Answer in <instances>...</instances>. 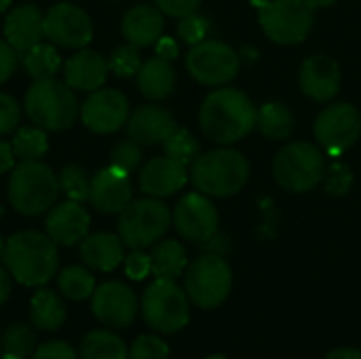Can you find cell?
I'll use <instances>...</instances> for the list:
<instances>
[{"instance_id":"obj_1","label":"cell","mask_w":361,"mask_h":359,"mask_svg":"<svg viewBox=\"0 0 361 359\" xmlns=\"http://www.w3.org/2000/svg\"><path fill=\"white\" fill-rule=\"evenodd\" d=\"M199 123L212 142L226 146L243 140L256 129L258 108L241 89L220 87L203 99Z\"/></svg>"},{"instance_id":"obj_2","label":"cell","mask_w":361,"mask_h":359,"mask_svg":"<svg viewBox=\"0 0 361 359\" xmlns=\"http://www.w3.org/2000/svg\"><path fill=\"white\" fill-rule=\"evenodd\" d=\"M2 264L17 284L25 288H42L59 269L57 243L47 233L19 231L6 239Z\"/></svg>"},{"instance_id":"obj_3","label":"cell","mask_w":361,"mask_h":359,"mask_svg":"<svg viewBox=\"0 0 361 359\" xmlns=\"http://www.w3.org/2000/svg\"><path fill=\"white\" fill-rule=\"evenodd\" d=\"M23 110L32 125L44 129L47 133L66 131L80 116V106L74 89L68 87L66 80H57L55 76L32 83L23 97Z\"/></svg>"},{"instance_id":"obj_4","label":"cell","mask_w":361,"mask_h":359,"mask_svg":"<svg viewBox=\"0 0 361 359\" xmlns=\"http://www.w3.org/2000/svg\"><path fill=\"white\" fill-rule=\"evenodd\" d=\"M190 180L195 188L207 197H231L247 184L250 163L239 150L216 148L195 159Z\"/></svg>"},{"instance_id":"obj_5","label":"cell","mask_w":361,"mask_h":359,"mask_svg":"<svg viewBox=\"0 0 361 359\" xmlns=\"http://www.w3.org/2000/svg\"><path fill=\"white\" fill-rule=\"evenodd\" d=\"M59 178L42 161H21L8 176V201L21 216L49 212L59 195Z\"/></svg>"},{"instance_id":"obj_6","label":"cell","mask_w":361,"mask_h":359,"mask_svg":"<svg viewBox=\"0 0 361 359\" xmlns=\"http://www.w3.org/2000/svg\"><path fill=\"white\" fill-rule=\"evenodd\" d=\"M142 317L159 334H176L190 324V298L173 279H154L142 294Z\"/></svg>"},{"instance_id":"obj_7","label":"cell","mask_w":361,"mask_h":359,"mask_svg":"<svg viewBox=\"0 0 361 359\" xmlns=\"http://www.w3.org/2000/svg\"><path fill=\"white\" fill-rule=\"evenodd\" d=\"M324 150L309 142H292L283 146L273 161L277 184L290 193H309L324 182Z\"/></svg>"},{"instance_id":"obj_8","label":"cell","mask_w":361,"mask_h":359,"mask_svg":"<svg viewBox=\"0 0 361 359\" xmlns=\"http://www.w3.org/2000/svg\"><path fill=\"white\" fill-rule=\"evenodd\" d=\"M171 226L169 207L154 197L131 201L118 214V237L129 250H146L159 243Z\"/></svg>"},{"instance_id":"obj_9","label":"cell","mask_w":361,"mask_h":359,"mask_svg":"<svg viewBox=\"0 0 361 359\" xmlns=\"http://www.w3.org/2000/svg\"><path fill=\"white\" fill-rule=\"evenodd\" d=\"M184 290L199 309H218L233 292V271L218 254L195 258L184 273Z\"/></svg>"},{"instance_id":"obj_10","label":"cell","mask_w":361,"mask_h":359,"mask_svg":"<svg viewBox=\"0 0 361 359\" xmlns=\"http://www.w3.org/2000/svg\"><path fill=\"white\" fill-rule=\"evenodd\" d=\"M258 21L269 40L277 44H298L313 28V8L302 0H271L258 6Z\"/></svg>"},{"instance_id":"obj_11","label":"cell","mask_w":361,"mask_h":359,"mask_svg":"<svg viewBox=\"0 0 361 359\" xmlns=\"http://www.w3.org/2000/svg\"><path fill=\"white\" fill-rule=\"evenodd\" d=\"M186 68L190 76L209 87L231 83L241 68L239 53L222 40H203L190 47L186 55Z\"/></svg>"},{"instance_id":"obj_12","label":"cell","mask_w":361,"mask_h":359,"mask_svg":"<svg viewBox=\"0 0 361 359\" xmlns=\"http://www.w3.org/2000/svg\"><path fill=\"white\" fill-rule=\"evenodd\" d=\"M319 148L330 157H341L349 150L361 133V114L353 104L336 102L326 106L313 127Z\"/></svg>"},{"instance_id":"obj_13","label":"cell","mask_w":361,"mask_h":359,"mask_svg":"<svg viewBox=\"0 0 361 359\" xmlns=\"http://www.w3.org/2000/svg\"><path fill=\"white\" fill-rule=\"evenodd\" d=\"M171 222L180 237L192 243H207L216 237L220 226V216L212 199L203 193H188L184 195L173 212Z\"/></svg>"},{"instance_id":"obj_14","label":"cell","mask_w":361,"mask_h":359,"mask_svg":"<svg viewBox=\"0 0 361 359\" xmlns=\"http://www.w3.org/2000/svg\"><path fill=\"white\" fill-rule=\"evenodd\" d=\"M44 36L63 49H85L93 38L91 17L72 2H57L44 15Z\"/></svg>"},{"instance_id":"obj_15","label":"cell","mask_w":361,"mask_h":359,"mask_svg":"<svg viewBox=\"0 0 361 359\" xmlns=\"http://www.w3.org/2000/svg\"><path fill=\"white\" fill-rule=\"evenodd\" d=\"M129 99L118 89H95L80 106L82 125L93 133H114L129 121Z\"/></svg>"},{"instance_id":"obj_16","label":"cell","mask_w":361,"mask_h":359,"mask_svg":"<svg viewBox=\"0 0 361 359\" xmlns=\"http://www.w3.org/2000/svg\"><path fill=\"white\" fill-rule=\"evenodd\" d=\"M137 298L123 281H106L95 288L91 296L93 317L110 330L129 328L137 315Z\"/></svg>"},{"instance_id":"obj_17","label":"cell","mask_w":361,"mask_h":359,"mask_svg":"<svg viewBox=\"0 0 361 359\" xmlns=\"http://www.w3.org/2000/svg\"><path fill=\"white\" fill-rule=\"evenodd\" d=\"M131 174L121 171L112 165L99 169L91 178L89 203L99 214H121L133 199Z\"/></svg>"},{"instance_id":"obj_18","label":"cell","mask_w":361,"mask_h":359,"mask_svg":"<svg viewBox=\"0 0 361 359\" xmlns=\"http://www.w3.org/2000/svg\"><path fill=\"white\" fill-rule=\"evenodd\" d=\"M91 216L78 201H63L53 205L44 220L47 235L61 248H72L89 235Z\"/></svg>"},{"instance_id":"obj_19","label":"cell","mask_w":361,"mask_h":359,"mask_svg":"<svg viewBox=\"0 0 361 359\" xmlns=\"http://www.w3.org/2000/svg\"><path fill=\"white\" fill-rule=\"evenodd\" d=\"M341 68L328 55H311L298 70V85L313 102H330L341 91Z\"/></svg>"},{"instance_id":"obj_20","label":"cell","mask_w":361,"mask_h":359,"mask_svg":"<svg viewBox=\"0 0 361 359\" xmlns=\"http://www.w3.org/2000/svg\"><path fill=\"white\" fill-rule=\"evenodd\" d=\"M188 182V169L180 161L163 154L150 159L140 171V188L148 197L165 199L176 195Z\"/></svg>"},{"instance_id":"obj_21","label":"cell","mask_w":361,"mask_h":359,"mask_svg":"<svg viewBox=\"0 0 361 359\" xmlns=\"http://www.w3.org/2000/svg\"><path fill=\"white\" fill-rule=\"evenodd\" d=\"M178 129L176 118L169 110L157 104H144L129 114L127 138L135 140L140 146L163 144Z\"/></svg>"},{"instance_id":"obj_22","label":"cell","mask_w":361,"mask_h":359,"mask_svg":"<svg viewBox=\"0 0 361 359\" xmlns=\"http://www.w3.org/2000/svg\"><path fill=\"white\" fill-rule=\"evenodd\" d=\"M61 72H63V80L68 87H72L74 91L91 93L106 83L110 66L104 55L85 47L66 59V63L61 66Z\"/></svg>"},{"instance_id":"obj_23","label":"cell","mask_w":361,"mask_h":359,"mask_svg":"<svg viewBox=\"0 0 361 359\" xmlns=\"http://www.w3.org/2000/svg\"><path fill=\"white\" fill-rule=\"evenodd\" d=\"M44 38V15L34 4L15 6L4 19V40L23 55Z\"/></svg>"},{"instance_id":"obj_24","label":"cell","mask_w":361,"mask_h":359,"mask_svg":"<svg viewBox=\"0 0 361 359\" xmlns=\"http://www.w3.org/2000/svg\"><path fill=\"white\" fill-rule=\"evenodd\" d=\"M123 36L129 44L142 49L157 44L165 30V17L154 4H137L129 8L121 23Z\"/></svg>"},{"instance_id":"obj_25","label":"cell","mask_w":361,"mask_h":359,"mask_svg":"<svg viewBox=\"0 0 361 359\" xmlns=\"http://www.w3.org/2000/svg\"><path fill=\"white\" fill-rule=\"evenodd\" d=\"M78 254L87 269L110 273L125 260V243L114 233H93L80 241Z\"/></svg>"},{"instance_id":"obj_26","label":"cell","mask_w":361,"mask_h":359,"mask_svg":"<svg viewBox=\"0 0 361 359\" xmlns=\"http://www.w3.org/2000/svg\"><path fill=\"white\" fill-rule=\"evenodd\" d=\"M135 83L140 93L150 102H163L176 91V72L171 61L163 57H150L142 63L135 74Z\"/></svg>"},{"instance_id":"obj_27","label":"cell","mask_w":361,"mask_h":359,"mask_svg":"<svg viewBox=\"0 0 361 359\" xmlns=\"http://www.w3.org/2000/svg\"><path fill=\"white\" fill-rule=\"evenodd\" d=\"M30 317L36 330L55 332L66 324L68 309H66L63 298L55 290H49L42 286L30 300Z\"/></svg>"},{"instance_id":"obj_28","label":"cell","mask_w":361,"mask_h":359,"mask_svg":"<svg viewBox=\"0 0 361 359\" xmlns=\"http://www.w3.org/2000/svg\"><path fill=\"white\" fill-rule=\"evenodd\" d=\"M188 269V254L176 239H163L154 243L150 252V273L154 279H178Z\"/></svg>"},{"instance_id":"obj_29","label":"cell","mask_w":361,"mask_h":359,"mask_svg":"<svg viewBox=\"0 0 361 359\" xmlns=\"http://www.w3.org/2000/svg\"><path fill=\"white\" fill-rule=\"evenodd\" d=\"M80 359H129V347L125 341L108 330L89 332L78 347Z\"/></svg>"},{"instance_id":"obj_30","label":"cell","mask_w":361,"mask_h":359,"mask_svg":"<svg viewBox=\"0 0 361 359\" xmlns=\"http://www.w3.org/2000/svg\"><path fill=\"white\" fill-rule=\"evenodd\" d=\"M260 133L269 140H288L294 131V114L281 102H267L258 110V125Z\"/></svg>"},{"instance_id":"obj_31","label":"cell","mask_w":361,"mask_h":359,"mask_svg":"<svg viewBox=\"0 0 361 359\" xmlns=\"http://www.w3.org/2000/svg\"><path fill=\"white\" fill-rule=\"evenodd\" d=\"M61 66L63 61L55 44L38 42L27 53H23V68L34 80L53 78L61 70Z\"/></svg>"},{"instance_id":"obj_32","label":"cell","mask_w":361,"mask_h":359,"mask_svg":"<svg viewBox=\"0 0 361 359\" xmlns=\"http://www.w3.org/2000/svg\"><path fill=\"white\" fill-rule=\"evenodd\" d=\"M57 288H59L61 296H66L74 303H80V300L91 298L97 286H95V277L91 275V271L87 267L72 264V267H66L63 271H59Z\"/></svg>"},{"instance_id":"obj_33","label":"cell","mask_w":361,"mask_h":359,"mask_svg":"<svg viewBox=\"0 0 361 359\" xmlns=\"http://www.w3.org/2000/svg\"><path fill=\"white\" fill-rule=\"evenodd\" d=\"M15 159L19 161H40L49 150V138L47 131L32 125V127H19L11 140Z\"/></svg>"},{"instance_id":"obj_34","label":"cell","mask_w":361,"mask_h":359,"mask_svg":"<svg viewBox=\"0 0 361 359\" xmlns=\"http://www.w3.org/2000/svg\"><path fill=\"white\" fill-rule=\"evenodd\" d=\"M0 347L4 355L30 359L36 351V334L27 324H11L0 336Z\"/></svg>"},{"instance_id":"obj_35","label":"cell","mask_w":361,"mask_h":359,"mask_svg":"<svg viewBox=\"0 0 361 359\" xmlns=\"http://www.w3.org/2000/svg\"><path fill=\"white\" fill-rule=\"evenodd\" d=\"M163 150L167 157L180 161L182 165H192L195 159L199 157V142L195 140V135L188 129H176L165 142H163Z\"/></svg>"},{"instance_id":"obj_36","label":"cell","mask_w":361,"mask_h":359,"mask_svg":"<svg viewBox=\"0 0 361 359\" xmlns=\"http://www.w3.org/2000/svg\"><path fill=\"white\" fill-rule=\"evenodd\" d=\"M59 188L61 193L70 199V201H89V188H91V180L87 178L85 169L78 165H66L59 171Z\"/></svg>"},{"instance_id":"obj_37","label":"cell","mask_w":361,"mask_h":359,"mask_svg":"<svg viewBox=\"0 0 361 359\" xmlns=\"http://www.w3.org/2000/svg\"><path fill=\"white\" fill-rule=\"evenodd\" d=\"M142 57H140V53H137V47H133V44H121V47H116L112 53H110V57H108V66H110V70L116 74V76H121V78H129V76H135L137 74V70L142 68Z\"/></svg>"},{"instance_id":"obj_38","label":"cell","mask_w":361,"mask_h":359,"mask_svg":"<svg viewBox=\"0 0 361 359\" xmlns=\"http://www.w3.org/2000/svg\"><path fill=\"white\" fill-rule=\"evenodd\" d=\"M142 163V148L135 140L127 138V140H121L112 146V152H110V165L121 169V171H135Z\"/></svg>"},{"instance_id":"obj_39","label":"cell","mask_w":361,"mask_h":359,"mask_svg":"<svg viewBox=\"0 0 361 359\" xmlns=\"http://www.w3.org/2000/svg\"><path fill=\"white\" fill-rule=\"evenodd\" d=\"M129 359H169V347L159 334H142L131 343Z\"/></svg>"},{"instance_id":"obj_40","label":"cell","mask_w":361,"mask_h":359,"mask_svg":"<svg viewBox=\"0 0 361 359\" xmlns=\"http://www.w3.org/2000/svg\"><path fill=\"white\" fill-rule=\"evenodd\" d=\"M353 171L349 165L345 163H332L330 167H326V174H324V188L326 193L334 195V197H343L347 195L351 188H353Z\"/></svg>"},{"instance_id":"obj_41","label":"cell","mask_w":361,"mask_h":359,"mask_svg":"<svg viewBox=\"0 0 361 359\" xmlns=\"http://www.w3.org/2000/svg\"><path fill=\"white\" fill-rule=\"evenodd\" d=\"M207 32H209V19L203 15H197V13L182 17L178 23V36L184 42H188L190 47L207 40Z\"/></svg>"},{"instance_id":"obj_42","label":"cell","mask_w":361,"mask_h":359,"mask_svg":"<svg viewBox=\"0 0 361 359\" xmlns=\"http://www.w3.org/2000/svg\"><path fill=\"white\" fill-rule=\"evenodd\" d=\"M21 108L17 99L8 93L0 91V135H11L19 129Z\"/></svg>"},{"instance_id":"obj_43","label":"cell","mask_w":361,"mask_h":359,"mask_svg":"<svg viewBox=\"0 0 361 359\" xmlns=\"http://www.w3.org/2000/svg\"><path fill=\"white\" fill-rule=\"evenodd\" d=\"M125 273L133 281H142L150 275V254H144V250H131V254L125 256Z\"/></svg>"},{"instance_id":"obj_44","label":"cell","mask_w":361,"mask_h":359,"mask_svg":"<svg viewBox=\"0 0 361 359\" xmlns=\"http://www.w3.org/2000/svg\"><path fill=\"white\" fill-rule=\"evenodd\" d=\"M30 359H80L78 351L66 341H49L32 353Z\"/></svg>"},{"instance_id":"obj_45","label":"cell","mask_w":361,"mask_h":359,"mask_svg":"<svg viewBox=\"0 0 361 359\" xmlns=\"http://www.w3.org/2000/svg\"><path fill=\"white\" fill-rule=\"evenodd\" d=\"M152 2L163 15L178 17V19L197 13V8L201 6V0H152Z\"/></svg>"},{"instance_id":"obj_46","label":"cell","mask_w":361,"mask_h":359,"mask_svg":"<svg viewBox=\"0 0 361 359\" xmlns=\"http://www.w3.org/2000/svg\"><path fill=\"white\" fill-rule=\"evenodd\" d=\"M15 68H17V53L4 38H0V85L13 76Z\"/></svg>"},{"instance_id":"obj_47","label":"cell","mask_w":361,"mask_h":359,"mask_svg":"<svg viewBox=\"0 0 361 359\" xmlns=\"http://www.w3.org/2000/svg\"><path fill=\"white\" fill-rule=\"evenodd\" d=\"M154 47H157V55L163 57V59H167V61H171V59L178 57V44L169 36H161Z\"/></svg>"},{"instance_id":"obj_48","label":"cell","mask_w":361,"mask_h":359,"mask_svg":"<svg viewBox=\"0 0 361 359\" xmlns=\"http://www.w3.org/2000/svg\"><path fill=\"white\" fill-rule=\"evenodd\" d=\"M15 167V152H13V146L11 142H4L0 140V176L11 171Z\"/></svg>"},{"instance_id":"obj_49","label":"cell","mask_w":361,"mask_h":359,"mask_svg":"<svg viewBox=\"0 0 361 359\" xmlns=\"http://www.w3.org/2000/svg\"><path fill=\"white\" fill-rule=\"evenodd\" d=\"M11 290H13V277L8 273V269L0 262V307L8 300Z\"/></svg>"},{"instance_id":"obj_50","label":"cell","mask_w":361,"mask_h":359,"mask_svg":"<svg viewBox=\"0 0 361 359\" xmlns=\"http://www.w3.org/2000/svg\"><path fill=\"white\" fill-rule=\"evenodd\" d=\"M324 359H361V349H357V347H336Z\"/></svg>"},{"instance_id":"obj_51","label":"cell","mask_w":361,"mask_h":359,"mask_svg":"<svg viewBox=\"0 0 361 359\" xmlns=\"http://www.w3.org/2000/svg\"><path fill=\"white\" fill-rule=\"evenodd\" d=\"M307 6H311L313 11L315 8H324V6H332L334 2H338V0H302Z\"/></svg>"},{"instance_id":"obj_52","label":"cell","mask_w":361,"mask_h":359,"mask_svg":"<svg viewBox=\"0 0 361 359\" xmlns=\"http://www.w3.org/2000/svg\"><path fill=\"white\" fill-rule=\"evenodd\" d=\"M11 6V0H0V13H4Z\"/></svg>"},{"instance_id":"obj_53","label":"cell","mask_w":361,"mask_h":359,"mask_svg":"<svg viewBox=\"0 0 361 359\" xmlns=\"http://www.w3.org/2000/svg\"><path fill=\"white\" fill-rule=\"evenodd\" d=\"M4 248H6V241L0 237V262H2V256H4Z\"/></svg>"},{"instance_id":"obj_54","label":"cell","mask_w":361,"mask_h":359,"mask_svg":"<svg viewBox=\"0 0 361 359\" xmlns=\"http://www.w3.org/2000/svg\"><path fill=\"white\" fill-rule=\"evenodd\" d=\"M256 6H262V4H267V2H271V0H252Z\"/></svg>"},{"instance_id":"obj_55","label":"cell","mask_w":361,"mask_h":359,"mask_svg":"<svg viewBox=\"0 0 361 359\" xmlns=\"http://www.w3.org/2000/svg\"><path fill=\"white\" fill-rule=\"evenodd\" d=\"M205 359H231V358H226V355H209V358H205Z\"/></svg>"},{"instance_id":"obj_56","label":"cell","mask_w":361,"mask_h":359,"mask_svg":"<svg viewBox=\"0 0 361 359\" xmlns=\"http://www.w3.org/2000/svg\"><path fill=\"white\" fill-rule=\"evenodd\" d=\"M0 359H15V358H11V355H4V353H2V355H0Z\"/></svg>"},{"instance_id":"obj_57","label":"cell","mask_w":361,"mask_h":359,"mask_svg":"<svg viewBox=\"0 0 361 359\" xmlns=\"http://www.w3.org/2000/svg\"><path fill=\"white\" fill-rule=\"evenodd\" d=\"M2 214H4V207H0V216H2Z\"/></svg>"},{"instance_id":"obj_58","label":"cell","mask_w":361,"mask_h":359,"mask_svg":"<svg viewBox=\"0 0 361 359\" xmlns=\"http://www.w3.org/2000/svg\"><path fill=\"white\" fill-rule=\"evenodd\" d=\"M0 336H2V334H0Z\"/></svg>"}]
</instances>
